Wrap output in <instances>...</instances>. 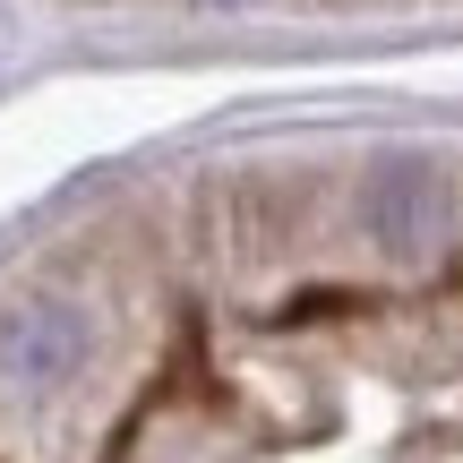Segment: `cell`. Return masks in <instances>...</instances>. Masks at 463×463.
<instances>
[{"mask_svg": "<svg viewBox=\"0 0 463 463\" xmlns=\"http://www.w3.org/2000/svg\"><path fill=\"white\" fill-rule=\"evenodd\" d=\"M361 223H369V241H378V258H395V266L438 258L447 232H455L447 172L420 164V155H386V164L369 172V189H361Z\"/></svg>", "mask_w": 463, "mask_h": 463, "instance_id": "1", "label": "cell"}, {"mask_svg": "<svg viewBox=\"0 0 463 463\" xmlns=\"http://www.w3.org/2000/svg\"><path fill=\"white\" fill-rule=\"evenodd\" d=\"M95 361V326L78 300H26L0 317V378L17 395H61L69 378H86Z\"/></svg>", "mask_w": 463, "mask_h": 463, "instance_id": "2", "label": "cell"}, {"mask_svg": "<svg viewBox=\"0 0 463 463\" xmlns=\"http://www.w3.org/2000/svg\"><path fill=\"white\" fill-rule=\"evenodd\" d=\"M206 9H241V0H206Z\"/></svg>", "mask_w": 463, "mask_h": 463, "instance_id": "3", "label": "cell"}]
</instances>
